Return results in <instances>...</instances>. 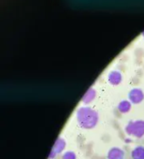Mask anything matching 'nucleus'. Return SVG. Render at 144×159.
I'll list each match as a JSON object with an SVG mask.
<instances>
[{
    "label": "nucleus",
    "instance_id": "obj_8",
    "mask_svg": "<svg viewBox=\"0 0 144 159\" xmlns=\"http://www.w3.org/2000/svg\"><path fill=\"white\" fill-rule=\"evenodd\" d=\"M132 159H144V147L137 146L134 148L131 152Z\"/></svg>",
    "mask_w": 144,
    "mask_h": 159
},
{
    "label": "nucleus",
    "instance_id": "obj_7",
    "mask_svg": "<svg viewBox=\"0 0 144 159\" xmlns=\"http://www.w3.org/2000/svg\"><path fill=\"white\" fill-rule=\"evenodd\" d=\"M96 96H97V92H96V90L94 89V88H89L88 90H87V92L84 94V96L83 97V98H82V101H83V103H84V104H90L95 98H96Z\"/></svg>",
    "mask_w": 144,
    "mask_h": 159
},
{
    "label": "nucleus",
    "instance_id": "obj_4",
    "mask_svg": "<svg viewBox=\"0 0 144 159\" xmlns=\"http://www.w3.org/2000/svg\"><path fill=\"white\" fill-rule=\"evenodd\" d=\"M128 99L133 104H139L144 100V93L139 88H134L128 93Z\"/></svg>",
    "mask_w": 144,
    "mask_h": 159
},
{
    "label": "nucleus",
    "instance_id": "obj_9",
    "mask_svg": "<svg viewBox=\"0 0 144 159\" xmlns=\"http://www.w3.org/2000/svg\"><path fill=\"white\" fill-rule=\"evenodd\" d=\"M118 111L122 113H127L131 110V102L129 100H123L118 104Z\"/></svg>",
    "mask_w": 144,
    "mask_h": 159
},
{
    "label": "nucleus",
    "instance_id": "obj_6",
    "mask_svg": "<svg viewBox=\"0 0 144 159\" xmlns=\"http://www.w3.org/2000/svg\"><path fill=\"white\" fill-rule=\"evenodd\" d=\"M107 157H108V159H124V152L121 148L113 147V148L110 149V151L108 152Z\"/></svg>",
    "mask_w": 144,
    "mask_h": 159
},
{
    "label": "nucleus",
    "instance_id": "obj_1",
    "mask_svg": "<svg viewBox=\"0 0 144 159\" xmlns=\"http://www.w3.org/2000/svg\"><path fill=\"white\" fill-rule=\"evenodd\" d=\"M77 121L81 127L84 129H92L98 123V113L90 107H81L77 111Z\"/></svg>",
    "mask_w": 144,
    "mask_h": 159
},
{
    "label": "nucleus",
    "instance_id": "obj_10",
    "mask_svg": "<svg viewBox=\"0 0 144 159\" xmlns=\"http://www.w3.org/2000/svg\"><path fill=\"white\" fill-rule=\"evenodd\" d=\"M62 159H77V156H76V153L74 152L67 151L63 154Z\"/></svg>",
    "mask_w": 144,
    "mask_h": 159
},
{
    "label": "nucleus",
    "instance_id": "obj_2",
    "mask_svg": "<svg viewBox=\"0 0 144 159\" xmlns=\"http://www.w3.org/2000/svg\"><path fill=\"white\" fill-rule=\"evenodd\" d=\"M125 132L127 135L132 136L137 139H140L144 136V121L136 120L129 121L125 125Z\"/></svg>",
    "mask_w": 144,
    "mask_h": 159
},
{
    "label": "nucleus",
    "instance_id": "obj_3",
    "mask_svg": "<svg viewBox=\"0 0 144 159\" xmlns=\"http://www.w3.org/2000/svg\"><path fill=\"white\" fill-rule=\"evenodd\" d=\"M65 148V140L63 138H58L53 145V147L52 148V151L49 154V158L50 159H54L56 157L57 154L61 153L64 149Z\"/></svg>",
    "mask_w": 144,
    "mask_h": 159
},
{
    "label": "nucleus",
    "instance_id": "obj_11",
    "mask_svg": "<svg viewBox=\"0 0 144 159\" xmlns=\"http://www.w3.org/2000/svg\"><path fill=\"white\" fill-rule=\"evenodd\" d=\"M142 37H143V38H144V31H143V32H142Z\"/></svg>",
    "mask_w": 144,
    "mask_h": 159
},
{
    "label": "nucleus",
    "instance_id": "obj_5",
    "mask_svg": "<svg viewBox=\"0 0 144 159\" xmlns=\"http://www.w3.org/2000/svg\"><path fill=\"white\" fill-rule=\"evenodd\" d=\"M108 81L109 83L111 84V85H118L122 83L123 81V76L122 74L117 71V70H113V71H110L108 75Z\"/></svg>",
    "mask_w": 144,
    "mask_h": 159
}]
</instances>
